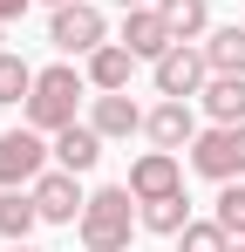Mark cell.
<instances>
[{"mask_svg": "<svg viewBox=\"0 0 245 252\" xmlns=\"http://www.w3.org/2000/svg\"><path fill=\"white\" fill-rule=\"evenodd\" d=\"M82 95H89V75H82L75 62H48V68H34V89L21 102V123H34L41 136H55V129L75 123Z\"/></svg>", "mask_w": 245, "mask_h": 252, "instance_id": "cell-1", "label": "cell"}, {"mask_svg": "<svg viewBox=\"0 0 245 252\" xmlns=\"http://www.w3.org/2000/svg\"><path fill=\"white\" fill-rule=\"evenodd\" d=\"M136 225H143V205L129 198V184H102L82 205L75 239H82V252H129V232Z\"/></svg>", "mask_w": 245, "mask_h": 252, "instance_id": "cell-2", "label": "cell"}, {"mask_svg": "<svg viewBox=\"0 0 245 252\" xmlns=\"http://www.w3.org/2000/svg\"><path fill=\"white\" fill-rule=\"evenodd\" d=\"M184 164L198 170V177H211V184L245 177V123H204L198 143L184 150Z\"/></svg>", "mask_w": 245, "mask_h": 252, "instance_id": "cell-3", "label": "cell"}, {"mask_svg": "<svg viewBox=\"0 0 245 252\" xmlns=\"http://www.w3.org/2000/svg\"><path fill=\"white\" fill-rule=\"evenodd\" d=\"M48 41L61 55H95L109 41V14L95 0H61V7H48Z\"/></svg>", "mask_w": 245, "mask_h": 252, "instance_id": "cell-4", "label": "cell"}, {"mask_svg": "<svg viewBox=\"0 0 245 252\" xmlns=\"http://www.w3.org/2000/svg\"><path fill=\"white\" fill-rule=\"evenodd\" d=\"M48 164H55V143H48L34 123L0 129V191H21V184H34Z\"/></svg>", "mask_w": 245, "mask_h": 252, "instance_id": "cell-5", "label": "cell"}, {"mask_svg": "<svg viewBox=\"0 0 245 252\" xmlns=\"http://www.w3.org/2000/svg\"><path fill=\"white\" fill-rule=\"evenodd\" d=\"M150 82H157V95H177V102H198L204 82H211V62H204V41H177L170 55H157L150 62Z\"/></svg>", "mask_w": 245, "mask_h": 252, "instance_id": "cell-6", "label": "cell"}, {"mask_svg": "<svg viewBox=\"0 0 245 252\" xmlns=\"http://www.w3.org/2000/svg\"><path fill=\"white\" fill-rule=\"evenodd\" d=\"M129 198L136 205H157V198H170V191H184V150H143V157H129Z\"/></svg>", "mask_w": 245, "mask_h": 252, "instance_id": "cell-7", "label": "cell"}, {"mask_svg": "<svg viewBox=\"0 0 245 252\" xmlns=\"http://www.w3.org/2000/svg\"><path fill=\"white\" fill-rule=\"evenodd\" d=\"M28 191H34V205H41V225H75L82 205H89L82 177H75V170H61V164H48L34 184H28Z\"/></svg>", "mask_w": 245, "mask_h": 252, "instance_id": "cell-8", "label": "cell"}, {"mask_svg": "<svg viewBox=\"0 0 245 252\" xmlns=\"http://www.w3.org/2000/svg\"><path fill=\"white\" fill-rule=\"evenodd\" d=\"M198 129H204V123H198V102H177V95H163L157 109L143 116V136H150L157 150H191Z\"/></svg>", "mask_w": 245, "mask_h": 252, "instance_id": "cell-9", "label": "cell"}, {"mask_svg": "<svg viewBox=\"0 0 245 252\" xmlns=\"http://www.w3.org/2000/svg\"><path fill=\"white\" fill-rule=\"evenodd\" d=\"M116 41L129 48L136 62H157V55L177 48V34H170V21H163L157 0H150V7H129V14H122V34H116Z\"/></svg>", "mask_w": 245, "mask_h": 252, "instance_id": "cell-10", "label": "cell"}, {"mask_svg": "<svg viewBox=\"0 0 245 252\" xmlns=\"http://www.w3.org/2000/svg\"><path fill=\"white\" fill-rule=\"evenodd\" d=\"M136 68H143V62H136L122 41H102L95 55H82V75H89V89H95V95H122V89L136 82Z\"/></svg>", "mask_w": 245, "mask_h": 252, "instance_id": "cell-11", "label": "cell"}, {"mask_svg": "<svg viewBox=\"0 0 245 252\" xmlns=\"http://www.w3.org/2000/svg\"><path fill=\"white\" fill-rule=\"evenodd\" d=\"M143 116H150V109H143L129 89H122V95H89V123L102 129L109 143H122V136H143Z\"/></svg>", "mask_w": 245, "mask_h": 252, "instance_id": "cell-12", "label": "cell"}, {"mask_svg": "<svg viewBox=\"0 0 245 252\" xmlns=\"http://www.w3.org/2000/svg\"><path fill=\"white\" fill-rule=\"evenodd\" d=\"M102 143H109V136H102V129L82 116V123L55 129V164H61V170H75V177H89V170L102 164Z\"/></svg>", "mask_w": 245, "mask_h": 252, "instance_id": "cell-13", "label": "cell"}, {"mask_svg": "<svg viewBox=\"0 0 245 252\" xmlns=\"http://www.w3.org/2000/svg\"><path fill=\"white\" fill-rule=\"evenodd\" d=\"M34 225H41V205H34L28 184H21V191H0V239H7V246H28Z\"/></svg>", "mask_w": 245, "mask_h": 252, "instance_id": "cell-14", "label": "cell"}, {"mask_svg": "<svg viewBox=\"0 0 245 252\" xmlns=\"http://www.w3.org/2000/svg\"><path fill=\"white\" fill-rule=\"evenodd\" d=\"M198 109L211 123H245V75H211L198 95Z\"/></svg>", "mask_w": 245, "mask_h": 252, "instance_id": "cell-15", "label": "cell"}, {"mask_svg": "<svg viewBox=\"0 0 245 252\" xmlns=\"http://www.w3.org/2000/svg\"><path fill=\"white\" fill-rule=\"evenodd\" d=\"M204 62H211V75H245V28H211L204 34Z\"/></svg>", "mask_w": 245, "mask_h": 252, "instance_id": "cell-16", "label": "cell"}, {"mask_svg": "<svg viewBox=\"0 0 245 252\" xmlns=\"http://www.w3.org/2000/svg\"><path fill=\"white\" fill-rule=\"evenodd\" d=\"M157 14L170 21L177 41H204L211 34V0H157Z\"/></svg>", "mask_w": 245, "mask_h": 252, "instance_id": "cell-17", "label": "cell"}, {"mask_svg": "<svg viewBox=\"0 0 245 252\" xmlns=\"http://www.w3.org/2000/svg\"><path fill=\"white\" fill-rule=\"evenodd\" d=\"M191 225V198L184 191H170V198H157V205H143V232H157V239H177Z\"/></svg>", "mask_w": 245, "mask_h": 252, "instance_id": "cell-18", "label": "cell"}, {"mask_svg": "<svg viewBox=\"0 0 245 252\" xmlns=\"http://www.w3.org/2000/svg\"><path fill=\"white\" fill-rule=\"evenodd\" d=\"M232 246H239V239H232L218 218H191V225L177 232V252H232Z\"/></svg>", "mask_w": 245, "mask_h": 252, "instance_id": "cell-19", "label": "cell"}, {"mask_svg": "<svg viewBox=\"0 0 245 252\" xmlns=\"http://www.w3.org/2000/svg\"><path fill=\"white\" fill-rule=\"evenodd\" d=\"M28 89H34V68L14 55V48H0V109H14V102H28Z\"/></svg>", "mask_w": 245, "mask_h": 252, "instance_id": "cell-20", "label": "cell"}, {"mask_svg": "<svg viewBox=\"0 0 245 252\" xmlns=\"http://www.w3.org/2000/svg\"><path fill=\"white\" fill-rule=\"evenodd\" d=\"M211 218L232 232V239H245V177H232V184H218V198H211Z\"/></svg>", "mask_w": 245, "mask_h": 252, "instance_id": "cell-21", "label": "cell"}, {"mask_svg": "<svg viewBox=\"0 0 245 252\" xmlns=\"http://www.w3.org/2000/svg\"><path fill=\"white\" fill-rule=\"evenodd\" d=\"M28 7H34V0H0V21H21Z\"/></svg>", "mask_w": 245, "mask_h": 252, "instance_id": "cell-22", "label": "cell"}, {"mask_svg": "<svg viewBox=\"0 0 245 252\" xmlns=\"http://www.w3.org/2000/svg\"><path fill=\"white\" fill-rule=\"evenodd\" d=\"M116 7H122V14H129V7H150V0H116Z\"/></svg>", "mask_w": 245, "mask_h": 252, "instance_id": "cell-23", "label": "cell"}, {"mask_svg": "<svg viewBox=\"0 0 245 252\" xmlns=\"http://www.w3.org/2000/svg\"><path fill=\"white\" fill-rule=\"evenodd\" d=\"M7 252H41V246H34V239H28V246H7Z\"/></svg>", "mask_w": 245, "mask_h": 252, "instance_id": "cell-24", "label": "cell"}, {"mask_svg": "<svg viewBox=\"0 0 245 252\" xmlns=\"http://www.w3.org/2000/svg\"><path fill=\"white\" fill-rule=\"evenodd\" d=\"M0 41H7V21H0Z\"/></svg>", "mask_w": 245, "mask_h": 252, "instance_id": "cell-25", "label": "cell"}, {"mask_svg": "<svg viewBox=\"0 0 245 252\" xmlns=\"http://www.w3.org/2000/svg\"><path fill=\"white\" fill-rule=\"evenodd\" d=\"M41 7H61V0H41Z\"/></svg>", "mask_w": 245, "mask_h": 252, "instance_id": "cell-26", "label": "cell"}, {"mask_svg": "<svg viewBox=\"0 0 245 252\" xmlns=\"http://www.w3.org/2000/svg\"><path fill=\"white\" fill-rule=\"evenodd\" d=\"M232 252H245V239H239V246H232Z\"/></svg>", "mask_w": 245, "mask_h": 252, "instance_id": "cell-27", "label": "cell"}]
</instances>
